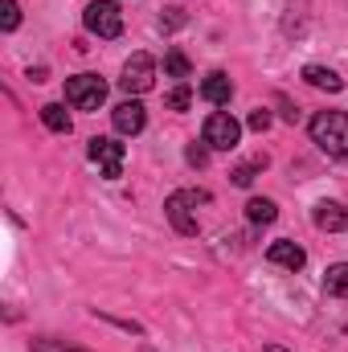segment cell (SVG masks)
<instances>
[{
    "instance_id": "6",
    "label": "cell",
    "mask_w": 348,
    "mask_h": 352,
    "mask_svg": "<svg viewBox=\"0 0 348 352\" xmlns=\"http://www.w3.org/2000/svg\"><path fill=\"white\" fill-rule=\"evenodd\" d=\"M238 140H242V123H238L234 115L213 111V115L205 119V144H209V148H217V152H234Z\"/></svg>"
},
{
    "instance_id": "12",
    "label": "cell",
    "mask_w": 348,
    "mask_h": 352,
    "mask_svg": "<svg viewBox=\"0 0 348 352\" xmlns=\"http://www.w3.org/2000/svg\"><path fill=\"white\" fill-rule=\"evenodd\" d=\"M303 82L316 87V90H328V94H340L345 90V78L336 70H328V66H303Z\"/></svg>"
},
{
    "instance_id": "23",
    "label": "cell",
    "mask_w": 348,
    "mask_h": 352,
    "mask_svg": "<svg viewBox=\"0 0 348 352\" xmlns=\"http://www.w3.org/2000/svg\"><path fill=\"white\" fill-rule=\"evenodd\" d=\"M246 123H250V131H266V127H270V111H266V107L250 111V119H246Z\"/></svg>"
},
{
    "instance_id": "22",
    "label": "cell",
    "mask_w": 348,
    "mask_h": 352,
    "mask_svg": "<svg viewBox=\"0 0 348 352\" xmlns=\"http://www.w3.org/2000/svg\"><path fill=\"white\" fill-rule=\"evenodd\" d=\"M184 160H188L193 168H205V164H209V144H193V148L184 152Z\"/></svg>"
},
{
    "instance_id": "2",
    "label": "cell",
    "mask_w": 348,
    "mask_h": 352,
    "mask_svg": "<svg viewBox=\"0 0 348 352\" xmlns=\"http://www.w3.org/2000/svg\"><path fill=\"white\" fill-rule=\"evenodd\" d=\"M197 205H209V192H173V197L164 201V213H168V221H173L176 234L193 238V234L201 230V221H197Z\"/></svg>"
},
{
    "instance_id": "24",
    "label": "cell",
    "mask_w": 348,
    "mask_h": 352,
    "mask_svg": "<svg viewBox=\"0 0 348 352\" xmlns=\"http://www.w3.org/2000/svg\"><path fill=\"white\" fill-rule=\"evenodd\" d=\"M266 352H287V349H279V344H270V349H266Z\"/></svg>"
},
{
    "instance_id": "16",
    "label": "cell",
    "mask_w": 348,
    "mask_h": 352,
    "mask_svg": "<svg viewBox=\"0 0 348 352\" xmlns=\"http://www.w3.org/2000/svg\"><path fill=\"white\" fill-rule=\"evenodd\" d=\"M188 70H193V66H188V58H184L180 50H168V54H164V74H168V78L184 82V78H188Z\"/></svg>"
},
{
    "instance_id": "8",
    "label": "cell",
    "mask_w": 348,
    "mask_h": 352,
    "mask_svg": "<svg viewBox=\"0 0 348 352\" xmlns=\"http://www.w3.org/2000/svg\"><path fill=\"white\" fill-rule=\"evenodd\" d=\"M111 123H115L119 135H140V131L148 127V111H144L140 98H127V102H119V107L111 111Z\"/></svg>"
},
{
    "instance_id": "14",
    "label": "cell",
    "mask_w": 348,
    "mask_h": 352,
    "mask_svg": "<svg viewBox=\"0 0 348 352\" xmlns=\"http://www.w3.org/2000/svg\"><path fill=\"white\" fill-rule=\"evenodd\" d=\"M41 123H45L50 131H58V135H66V131L74 127V123H70V111H66L62 102H45V107H41Z\"/></svg>"
},
{
    "instance_id": "1",
    "label": "cell",
    "mask_w": 348,
    "mask_h": 352,
    "mask_svg": "<svg viewBox=\"0 0 348 352\" xmlns=\"http://www.w3.org/2000/svg\"><path fill=\"white\" fill-rule=\"evenodd\" d=\"M312 144L328 156H348V111H316L312 123Z\"/></svg>"
},
{
    "instance_id": "7",
    "label": "cell",
    "mask_w": 348,
    "mask_h": 352,
    "mask_svg": "<svg viewBox=\"0 0 348 352\" xmlns=\"http://www.w3.org/2000/svg\"><path fill=\"white\" fill-rule=\"evenodd\" d=\"M119 87L127 90V94H148V90L156 87V62H152L148 54H131V58L123 62Z\"/></svg>"
},
{
    "instance_id": "11",
    "label": "cell",
    "mask_w": 348,
    "mask_h": 352,
    "mask_svg": "<svg viewBox=\"0 0 348 352\" xmlns=\"http://www.w3.org/2000/svg\"><path fill=\"white\" fill-rule=\"evenodd\" d=\"M266 258L274 266H287V270H299V266L307 263V254H303V246L299 242H287V238H279V242H270V250H266Z\"/></svg>"
},
{
    "instance_id": "17",
    "label": "cell",
    "mask_w": 348,
    "mask_h": 352,
    "mask_svg": "<svg viewBox=\"0 0 348 352\" xmlns=\"http://www.w3.org/2000/svg\"><path fill=\"white\" fill-rule=\"evenodd\" d=\"M259 168H266V156L250 160V164H238V168L230 173V180H234L238 188H250V184H254V173H259Z\"/></svg>"
},
{
    "instance_id": "5",
    "label": "cell",
    "mask_w": 348,
    "mask_h": 352,
    "mask_svg": "<svg viewBox=\"0 0 348 352\" xmlns=\"http://www.w3.org/2000/svg\"><path fill=\"white\" fill-rule=\"evenodd\" d=\"M87 156L98 164V173L107 176V180H119V176H123V160H127V152H123L119 140H111V135H94V140L87 144Z\"/></svg>"
},
{
    "instance_id": "20",
    "label": "cell",
    "mask_w": 348,
    "mask_h": 352,
    "mask_svg": "<svg viewBox=\"0 0 348 352\" xmlns=\"http://www.w3.org/2000/svg\"><path fill=\"white\" fill-rule=\"evenodd\" d=\"M33 352H90V349H78V344H62V340H54V336H41V340H33Z\"/></svg>"
},
{
    "instance_id": "10",
    "label": "cell",
    "mask_w": 348,
    "mask_h": 352,
    "mask_svg": "<svg viewBox=\"0 0 348 352\" xmlns=\"http://www.w3.org/2000/svg\"><path fill=\"white\" fill-rule=\"evenodd\" d=\"M312 217H316V226H320L324 234H340V230H348V205H340V201H320Z\"/></svg>"
},
{
    "instance_id": "21",
    "label": "cell",
    "mask_w": 348,
    "mask_h": 352,
    "mask_svg": "<svg viewBox=\"0 0 348 352\" xmlns=\"http://www.w3.org/2000/svg\"><path fill=\"white\" fill-rule=\"evenodd\" d=\"M180 25H188V16H184V8H164V16H160V29L164 33H173Z\"/></svg>"
},
{
    "instance_id": "18",
    "label": "cell",
    "mask_w": 348,
    "mask_h": 352,
    "mask_svg": "<svg viewBox=\"0 0 348 352\" xmlns=\"http://www.w3.org/2000/svg\"><path fill=\"white\" fill-rule=\"evenodd\" d=\"M188 102H193L188 82H180V87H173L168 94H164V107H168V111H188Z\"/></svg>"
},
{
    "instance_id": "3",
    "label": "cell",
    "mask_w": 348,
    "mask_h": 352,
    "mask_svg": "<svg viewBox=\"0 0 348 352\" xmlns=\"http://www.w3.org/2000/svg\"><path fill=\"white\" fill-rule=\"evenodd\" d=\"M83 25H87V33L102 37V41H111V37L123 33V12H119L115 0H90L87 12H83Z\"/></svg>"
},
{
    "instance_id": "15",
    "label": "cell",
    "mask_w": 348,
    "mask_h": 352,
    "mask_svg": "<svg viewBox=\"0 0 348 352\" xmlns=\"http://www.w3.org/2000/svg\"><path fill=\"white\" fill-rule=\"evenodd\" d=\"M246 217H250L254 226H270V221L279 217V205H274L270 197H250V201H246Z\"/></svg>"
},
{
    "instance_id": "13",
    "label": "cell",
    "mask_w": 348,
    "mask_h": 352,
    "mask_svg": "<svg viewBox=\"0 0 348 352\" xmlns=\"http://www.w3.org/2000/svg\"><path fill=\"white\" fill-rule=\"evenodd\" d=\"M324 291L332 295V299H345L348 303V263H336L324 270Z\"/></svg>"
},
{
    "instance_id": "9",
    "label": "cell",
    "mask_w": 348,
    "mask_h": 352,
    "mask_svg": "<svg viewBox=\"0 0 348 352\" xmlns=\"http://www.w3.org/2000/svg\"><path fill=\"white\" fill-rule=\"evenodd\" d=\"M201 98L213 102V107H226V102L234 98V82H230V74H226V70H209V74L201 78Z\"/></svg>"
},
{
    "instance_id": "4",
    "label": "cell",
    "mask_w": 348,
    "mask_h": 352,
    "mask_svg": "<svg viewBox=\"0 0 348 352\" xmlns=\"http://www.w3.org/2000/svg\"><path fill=\"white\" fill-rule=\"evenodd\" d=\"M66 102H70L74 111H98V107L107 102V82H102L98 74H74V78L66 82Z\"/></svg>"
},
{
    "instance_id": "19",
    "label": "cell",
    "mask_w": 348,
    "mask_h": 352,
    "mask_svg": "<svg viewBox=\"0 0 348 352\" xmlns=\"http://www.w3.org/2000/svg\"><path fill=\"white\" fill-rule=\"evenodd\" d=\"M17 25H21V4L17 0H0V29L12 33Z\"/></svg>"
}]
</instances>
